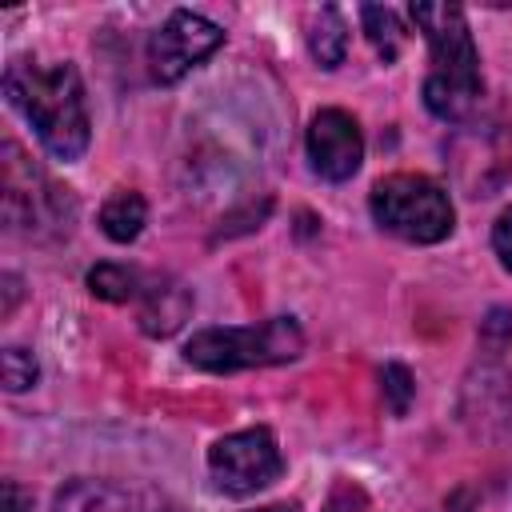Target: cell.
<instances>
[{"instance_id":"18","label":"cell","mask_w":512,"mask_h":512,"mask_svg":"<svg viewBox=\"0 0 512 512\" xmlns=\"http://www.w3.org/2000/svg\"><path fill=\"white\" fill-rule=\"evenodd\" d=\"M4 512H32V496L16 480H4Z\"/></svg>"},{"instance_id":"15","label":"cell","mask_w":512,"mask_h":512,"mask_svg":"<svg viewBox=\"0 0 512 512\" xmlns=\"http://www.w3.org/2000/svg\"><path fill=\"white\" fill-rule=\"evenodd\" d=\"M380 392H384L388 412H392V416H404L408 404H412V396H416V380H412V372H408L404 364L392 360V364L380 368Z\"/></svg>"},{"instance_id":"8","label":"cell","mask_w":512,"mask_h":512,"mask_svg":"<svg viewBox=\"0 0 512 512\" xmlns=\"http://www.w3.org/2000/svg\"><path fill=\"white\" fill-rule=\"evenodd\" d=\"M304 148H308L312 172L332 184L352 180L364 164V132H360L356 116L344 108H320L308 124Z\"/></svg>"},{"instance_id":"2","label":"cell","mask_w":512,"mask_h":512,"mask_svg":"<svg viewBox=\"0 0 512 512\" xmlns=\"http://www.w3.org/2000/svg\"><path fill=\"white\" fill-rule=\"evenodd\" d=\"M408 16L424 32L428 56H432V68L424 76V108L444 124L468 120L484 100V80H480V52L468 32L464 8L412 4Z\"/></svg>"},{"instance_id":"4","label":"cell","mask_w":512,"mask_h":512,"mask_svg":"<svg viewBox=\"0 0 512 512\" xmlns=\"http://www.w3.org/2000/svg\"><path fill=\"white\" fill-rule=\"evenodd\" d=\"M304 352V328L292 316H272L236 328H200L184 344V360L200 372H240L288 364Z\"/></svg>"},{"instance_id":"5","label":"cell","mask_w":512,"mask_h":512,"mask_svg":"<svg viewBox=\"0 0 512 512\" xmlns=\"http://www.w3.org/2000/svg\"><path fill=\"white\" fill-rule=\"evenodd\" d=\"M368 212L384 232L408 244H436L456 224L448 192L420 172H392L376 180L368 196Z\"/></svg>"},{"instance_id":"11","label":"cell","mask_w":512,"mask_h":512,"mask_svg":"<svg viewBox=\"0 0 512 512\" xmlns=\"http://www.w3.org/2000/svg\"><path fill=\"white\" fill-rule=\"evenodd\" d=\"M308 52L320 68H340L348 56V24L332 4H320L308 12Z\"/></svg>"},{"instance_id":"13","label":"cell","mask_w":512,"mask_h":512,"mask_svg":"<svg viewBox=\"0 0 512 512\" xmlns=\"http://www.w3.org/2000/svg\"><path fill=\"white\" fill-rule=\"evenodd\" d=\"M140 288H144V272L128 264H96L88 272V292L108 304H128L140 296Z\"/></svg>"},{"instance_id":"19","label":"cell","mask_w":512,"mask_h":512,"mask_svg":"<svg viewBox=\"0 0 512 512\" xmlns=\"http://www.w3.org/2000/svg\"><path fill=\"white\" fill-rule=\"evenodd\" d=\"M16 296H20V280L16 272H4V316L16 308Z\"/></svg>"},{"instance_id":"3","label":"cell","mask_w":512,"mask_h":512,"mask_svg":"<svg viewBox=\"0 0 512 512\" xmlns=\"http://www.w3.org/2000/svg\"><path fill=\"white\" fill-rule=\"evenodd\" d=\"M0 168H4V224L8 232H20L28 240H60L76 224V196L60 188L40 164H32L16 140L0 144Z\"/></svg>"},{"instance_id":"14","label":"cell","mask_w":512,"mask_h":512,"mask_svg":"<svg viewBox=\"0 0 512 512\" xmlns=\"http://www.w3.org/2000/svg\"><path fill=\"white\" fill-rule=\"evenodd\" d=\"M360 20H364V32H368L372 48L380 52V60L392 64V60L400 56V44H404V24H400V16H396L392 8H384V4H364V8H360Z\"/></svg>"},{"instance_id":"7","label":"cell","mask_w":512,"mask_h":512,"mask_svg":"<svg viewBox=\"0 0 512 512\" xmlns=\"http://www.w3.org/2000/svg\"><path fill=\"white\" fill-rule=\"evenodd\" d=\"M224 44V28L200 12L176 8L152 36H148V72L156 84L184 80L196 64H204Z\"/></svg>"},{"instance_id":"10","label":"cell","mask_w":512,"mask_h":512,"mask_svg":"<svg viewBox=\"0 0 512 512\" xmlns=\"http://www.w3.org/2000/svg\"><path fill=\"white\" fill-rule=\"evenodd\" d=\"M52 512H176L164 500H144L140 492H128L120 484H104V480H76L68 488H60L56 508Z\"/></svg>"},{"instance_id":"16","label":"cell","mask_w":512,"mask_h":512,"mask_svg":"<svg viewBox=\"0 0 512 512\" xmlns=\"http://www.w3.org/2000/svg\"><path fill=\"white\" fill-rule=\"evenodd\" d=\"M0 368H4V388L8 392H24V388H32L36 384V376H40V368H36V356L32 352H24V348H4V356H0Z\"/></svg>"},{"instance_id":"12","label":"cell","mask_w":512,"mask_h":512,"mask_svg":"<svg viewBox=\"0 0 512 512\" xmlns=\"http://www.w3.org/2000/svg\"><path fill=\"white\" fill-rule=\"evenodd\" d=\"M144 220H148V204H144V196L132 192V188H116V192L100 204V228H104V236L116 240V244L136 240V236L144 232Z\"/></svg>"},{"instance_id":"20","label":"cell","mask_w":512,"mask_h":512,"mask_svg":"<svg viewBox=\"0 0 512 512\" xmlns=\"http://www.w3.org/2000/svg\"><path fill=\"white\" fill-rule=\"evenodd\" d=\"M256 512H300V504H268V508H256Z\"/></svg>"},{"instance_id":"1","label":"cell","mask_w":512,"mask_h":512,"mask_svg":"<svg viewBox=\"0 0 512 512\" xmlns=\"http://www.w3.org/2000/svg\"><path fill=\"white\" fill-rule=\"evenodd\" d=\"M4 100L36 128L40 144L56 160H80L92 140V120H88V100H84V80L76 64L56 60H12L4 68Z\"/></svg>"},{"instance_id":"17","label":"cell","mask_w":512,"mask_h":512,"mask_svg":"<svg viewBox=\"0 0 512 512\" xmlns=\"http://www.w3.org/2000/svg\"><path fill=\"white\" fill-rule=\"evenodd\" d=\"M492 248L500 256V264L512 272V208H504L496 216V224H492Z\"/></svg>"},{"instance_id":"6","label":"cell","mask_w":512,"mask_h":512,"mask_svg":"<svg viewBox=\"0 0 512 512\" xmlns=\"http://www.w3.org/2000/svg\"><path fill=\"white\" fill-rule=\"evenodd\" d=\"M208 472H212L220 492L252 496L284 472V456H280L276 436L268 428H244V432H232L208 448Z\"/></svg>"},{"instance_id":"9","label":"cell","mask_w":512,"mask_h":512,"mask_svg":"<svg viewBox=\"0 0 512 512\" xmlns=\"http://www.w3.org/2000/svg\"><path fill=\"white\" fill-rule=\"evenodd\" d=\"M136 316L148 336H172L192 316V292L164 272H144V288L136 296Z\"/></svg>"}]
</instances>
